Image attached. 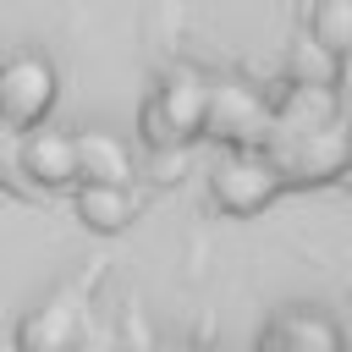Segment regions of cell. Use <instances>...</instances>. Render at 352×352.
I'll return each instance as SVG.
<instances>
[{
  "instance_id": "11",
  "label": "cell",
  "mask_w": 352,
  "mask_h": 352,
  "mask_svg": "<svg viewBox=\"0 0 352 352\" xmlns=\"http://www.w3.org/2000/svg\"><path fill=\"white\" fill-rule=\"evenodd\" d=\"M330 72H336V50H324L314 33L292 50V60H286V77L292 82H330Z\"/></svg>"
},
{
  "instance_id": "8",
  "label": "cell",
  "mask_w": 352,
  "mask_h": 352,
  "mask_svg": "<svg viewBox=\"0 0 352 352\" xmlns=\"http://www.w3.org/2000/svg\"><path fill=\"white\" fill-rule=\"evenodd\" d=\"M77 182H132V148L116 132H72Z\"/></svg>"
},
{
  "instance_id": "4",
  "label": "cell",
  "mask_w": 352,
  "mask_h": 352,
  "mask_svg": "<svg viewBox=\"0 0 352 352\" xmlns=\"http://www.w3.org/2000/svg\"><path fill=\"white\" fill-rule=\"evenodd\" d=\"M346 154H352V143H346V132L336 121L297 126V132H280L270 143V160L280 165V182L286 187L292 182H330V176H341Z\"/></svg>"
},
{
  "instance_id": "3",
  "label": "cell",
  "mask_w": 352,
  "mask_h": 352,
  "mask_svg": "<svg viewBox=\"0 0 352 352\" xmlns=\"http://www.w3.org/2000/svg\"><path fill=\"white\" fill-rule=\"evenodd\" d=\"M55 94H60V77H55L50 55H38V50H11V55L0 60V126L28 132V126L50 121Z\"/></svg>"
},
{
  "instance_id": "9",
  "label": "cell",
  "mask_w": 352,
  "mask_h": 352,
  "mask_svg": "<svg viewBox=\"0 0 352 352\" xmlns=\"http://www.w3.org/2000/svg\"><path fill=\"white\" fill-rule=\"evenodd\" d=\"M258 341H270V346H319V352H330V346H341L346 336H341V324H330V319L314 314V308H280V314L258 330Z\"/></svg>"
},
{
  "instance_id": "5",
  "label": "cell",
  "mask_w": 352,
  "mask_h": 352,
  "mask_svg": "<svg viewBox=\"0 0 352 352\" xmlns=\"http://www.w3.org/2000/svg\"><path fill=\"white\" fill-rule=\"evenodd\" d=\"M204 132L220 138L226 148H258L270 143V99L248 82H209Z\"/></svg>"
},
{
  "instance_id": "7",
  "label": "cell",
  "mask_w": 352,
  "mask_h": 352,
  "mask_svg": "<svg viewBox=\"0 0 352 352\" xmlns=\"http://www.w3.org/2000/svg\"><path fill=\"white\" fill-rule=\"evenodd\" d=\"M72 187H77V220L88 231H99V236L126 231L138 220V209H143V198L126 182H72Z\"/></svg>"
},
{
  "instance_id": "10",
  "label": "cell",
  "mask_w": 352,
  "mask_h": 352,
  "mask_svg": "<svg viewBox=\"0 0 352 352\" xmlns=\"http://www.w3.org/2000/svg\"><path fill=\"white\" fill-rule=\"evenodd\" d=\"M314 38H319L324 50L346 55V50H352V0H319V11H314Z\"/></svg>"
},
{
  "instance_id": "12",
  "label": "cell",
  "mask_w": 352,
  "mask_h": 352,
  "mask_svg": "<svg viewBox=\"0 0 352 352\" xmlns=\"http://www.w3.org/2000/svg\"><path fill=\"white\" fill-rule=\"evenodd\" d=\"M182 170H187V143L148 148V176H154V182H182Z\"/></svg>"
},
{
  "instance_id": "2",
  "label": "cell",
  "mask_w": 352,
  "mask_h": 352,
  "mask_svg": "<svg viewBox=\"0 0 352 352\" xmlns=\"http://www.w3.org/2000/svg\"><path fill=\"white\" fill-rule=\"evenodd\" d=\"M280 187H286V182H280V165L270 160L264 143H258V148H231V154H220L214 170H209L214 204H220L226 214H236V220L270 209V204L280 198Z\"/></svg>"
},
{
  "instance_id": "6",
  "label": "cell",
  "mask_w": 352,
  "mask_h": 352,
  "mask_svg": "<svg viewBox=\"0 0 352 352\" xmlns=\"http://www.w3.org/2000/svg\"><path fill=\"white\" fill-rule=\"evenodd\" d=\"M16 165H22V182L33 192H60L77 182V148H72V132L60 126H28L16 132Z\"/></svg>"
},
{
  "instance_id": "1",
  "label": "cell",
  "mask_w": 352,
  "mask_h": 352,
  "mask_svg": "<svg viewBox=\"0 0 352 352\" xmlns=\"http://www.w3.org/2000/svg\"><path fill=\"white\" fill-rule=\"evenodd\" d=\"M204 99H209V77H198L192 66L165 72V82L154 88V99L143 104V143L148 148L192 143L204 132Z\"/></svg>"
},
{
  "instance_id": "13",
  "label": "cell",
  "mask_w": 352,
  "mask_h": 352,
  "mask_svg": "<svg viewBox=\"0 0 352 352\" xmlns=\"http://www.w3.org/2000/svg\"><path fill=\"white\" fill-rule=\"evenodd\" d=\"M341 182H346V192H352V154H346V165H341Z\"/></svg>"
}]
</instances>
